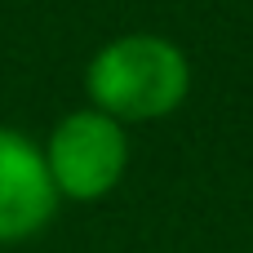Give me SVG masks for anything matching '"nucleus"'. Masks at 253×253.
I'll return each instance as SVG.
<instances>
[{
  "label": "nucleus",
  "mask_w": 253,
  "mask_h": 253,
  "mask_svg": "<svg viewBox=\"0 0 253 253\" xmlns=\"http://www.w3.org/2000/svg\"><path fill=\"white\" fill-rule=\"evenodd\" d=\"M89 107L120 120L147 125L173 116L191 93V62L182 44L156 31H125L107 40L84 67Z\"/></svg>",
  "instance_id": "1"
},
{
  "label": "nucleus",
  "mask_w": 253,
  "mask_h": 253,
  "mask_svg": "<svg viewBox=\"0 0 253 253\" xmlns=\"http://www.w3.org/2000/svg\"><path fill=\"white\" fill-rule=\"evenodd\" d=\"M40 151H44L58 200H76V205L107 200L125 182V169H129V133H125V125L93 111V107L67 111L49 129Z\"/></svg>",
  "instance_id": "2"
},
{
  "label": "nucleus",
  "mask_w": 253,
  "mask_h": 253,
  "mask_svg": "<svg viewBox=\"0 0 253 253\" xmlns=\"http://www.w3.org/2000/svg\"><path fill=\"white\" fill-rule=\"evenodd\" d=\"M58 205L40 142L0 125V249L40 236L58 218Z\"/></svg>",
  "instance_id": "3"
}]
</instances>
